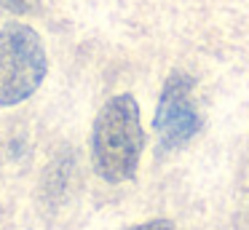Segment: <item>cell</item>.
<instances>
[{
	"label": "cell",
	"instance_id": "1",
	"mask_svg": "<svg viewBox=\"0 0 249 230\" xmlns=\"http://www.w3.org/2000/svg\"><path fill=\"white\" fill-rule=\"evenodd\" d=\"M145 131L140 105L131 94H118L99 107L91 126L94 171L110 185L129 182L140 169Z\"/></svg>",
	"mask_w": 249,
	"mask_h": 230
},
{
	"label": "cell",
	"instance_id": "2",
	"mask_svg": "<svg viewBox=\"0 0 249 230\" xmlns=\"http://www.w3.org/2000/svg\"><path fill=\"white\" fill-rule=\"evenodd\" d=\"M49 72L40 35L30 24L8 21L0 30V107L22 105L35 94Z\"/></svg>",
	"mask_w": 249,
	"mask_h": 230
},
{
	"label": "cell",
	"instance_id": "5",
	"mask_svg": "<svg viewBox=\"0 0 249 230\" xmlns=\"http://www.w3.org/2000/svg\"><path fill=\"white\" fill-rule=\"evenodd\" d=\"M35 8V0H0V11L11 14H30Z\"/></svg>",
	"mask_w": 249,
	"mask_h": 230
},
{
	"label": "cell",
	"instance_id": "3",
	"mask_svg": "<svg viewBox=\"0 0 249 230\" xmlns=\"http://www.w3.org/2000/svg\"><path fill=\"white\" fill-rule=\"evenodd\" d=\"M193 88H196L193 75L182 72V70H174L163 80L156 118H153V128H156L161 153H174V150L185 147L204 128V118L196 107Z\"/></svg>",
	"mask_w": 249,
	"mask_h": 230
},
{
	"label": "cell",
	"instance_id": "4",
	"mask_svg": "<svg viewBox=\"0 0 249 230\" xmlns=\"http://www.w3.org/2000/svg\"><path fill=\"white\" fill-rule=\"evenodd\" d=\"M126 230H174V222L166 217H156V219H147V222H140V225H131Z\"/></svg>",
	"mask_w": 249,
	"mask_h": 230
}]
</instances>
